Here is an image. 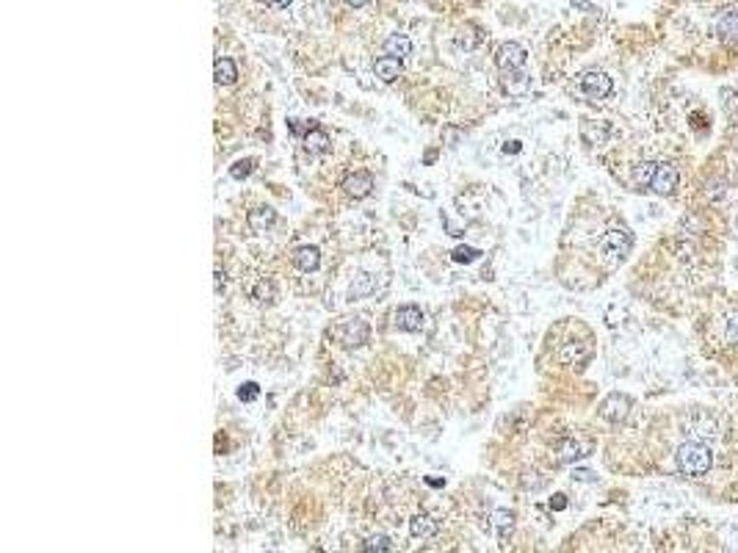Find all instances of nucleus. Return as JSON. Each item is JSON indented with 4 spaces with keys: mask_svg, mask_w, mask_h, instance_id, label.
<instances>
[{
    "mask_svg": "<svg viewBox=\"0 0 738 553\" xmlns=\"http://www.w3.org/2000/svg\"><path fill=\"white\" fill-rule=\"evenodd\" d=\"M716 34L721 42L727 45H738V9H727L719 23H716Z\"/></svg>",
    "mask_w": 738,
    "mask_h": 553,
    "instance_id": "obj_10",
    "label": "nucleus"
},
{
    "mask_svg": "<svg viewBox=\"0 0 738 553\" xmlns=\"http://www.w3.org/2000/svg\"><path fill=\"white\" fill-rule=\"evenodd\" d=\"M655 169H658V163H653V160H644V163H639V166L633 169V180H636V186H642V189H650V182H653V174H655Z\"/></svg>",
    "mask_w": 738,
    "mask_h": 553,
    "instance_id": "obj_20",
    "label": "nucleus"
},
{
    "mask_svg": "<svg viewBox=\"0 0 738 553\" xmlns=\"http://www.w3.org/2000/svg\"><path fill=\"white\" fill-rule=\"evenodd\" d=\"M628 410H631V399H628V396H622V393H611V396H609V399L600 404V415H603L606 421H611V424L625 421Z\"/></svg>",
    "mask_w": 738,
    "mask_h": 553,
    "instance_id": "obj_7",
    "label": "nucleus"
},
{
    "mask_svg": "<svg viewBox=\"0 0 738 553\" xmlns=\"http://www.w3.org/2000/svg\"><path fill=\"white\" fill-rule=\"evenodd\" d=\"M581 94L587 97V100H592V103H598V100H606L611 92H614V83H611V78L606 75V72H584L581 75Z\"/></svg>",
    "mask_w": 738,
    "mask_h": 553,
    "instance_id": "obj_3",
    "label": "nucleus"
},
{
    "mask_svg": "<svg viewBox=\"0 0 738 553\" xmlns=\"http://www.w3.org/2000/svg\"><path fill=\"white\" fill-rule=\"evenodd\" d=\"M550 506L556 509V512H562V509H567V498H565V495H553V498H550Z\"/></svg>",
    "mask_w": 738,
    "mask_h": 553,
    "instance_id": "obj_29",
    "label": "nucleus"
},
{
    "mask_svg": "<svg viewBox=\"0 0 738 553\" xmlns=\"http://www.w3.org/2000/svg\"><path fill=\"white\" fill-rule=\"evenodd\" d=\"M343 189H346V194L354 197V200H365L368 194L374 191V177H371V174H365V171H357V174H351V177L343 182Z\"/></svg>",
    "mask_w": 738,
    "mask_h": 553,
    "instance_id": "obj_8",
    "label": "nucleus"
},
{
    "mask_svg": "<svg viewBox=\"0 0 738 553\" xmlns=\"http://www.w3.org/2000/svg\"><path fill=\"white\" fill-rule=\"evenodd\" d=\"M396 326L404 329V332H421V326H423V313H421V307H415V304H404V307H399V310H396Z\"/></svg>",
    "mask_w": 738,
    "mask_h": 553,
    "instance_id": "obj_9",
    "label": "nucleus"
},
{
    "mask_svg": "<svg viewBox=\"0 0 738 553\" xmlns=\"http://www.w3.org/2000/svg\"><path fill=\"white\" fill-rule=\"evenodd\" d=\"M346 348H354V346H362L368 340V324L362 318H346L340 326H335L332 332Z\"/></svg>",
    "mask_w": 738,
    "mask_h": 553,
    "instance_id": "obj_4",
    "label": "nucleus"
},
{
    "mask_svg": "<svg viewBox=\"0 0 738 553\" xmlns=\"http://www.w3.org/2000/svg\"><path fill=\"white\" fill-rule=\"evenodd\" d=\"M512 523H514V514H512L509 509H498V512H492V528H495L500 536H506V534L512 531Z\"/></svg>",
    "mask_w": 738,
    "mask_h": 553,
    "instance_id": "obj_21",
    "label": "nucleus"
},
{
    "mask_svg": "<svg viewBox=\"0 0 738 553\" xmlns=\"http://www.w3.org/2000/svg\"><path fill=\"white\" fill-rule=\"evenodd\" d=\"M255 299H257V302H274V299H277L274 285H271L268 280H260V282L255 285Z\"/></svg>",
    "mask_w": 738,
    "mask_h": 553,
    "instance_id": "obj_23",
    "label": "nucleus"
},
{
    "mask_svg": "<svg viewBox=\"0 0 738 553\" xmlns=\"http://www.w3.org/2000/svg\"><path fill=\"white\" fill-rule=\"evenodd\" d=\"M633 249V236L628 230H609L600 241V255L609 269H617Z\"/></svg>",
    "mask_w": 738,
    "mask_h": 553,
    "instance_id": "obj_2",
    "label": "nucleus"
},
{
    "mask_svg": "<svg viewBox=\"0 0 738 553\" xmlns=\"http://www.w3.org/2000/svg\"><path fill=\"white\" fill-rule=\"evenodd\" d=\"M589 443H581V440H562L559 443V462H576L581 457L589 454Z\"/></svg>",
    "mask_w": 738,
    "mask_h": 553,
    "instance_id": "obj_13",
    "label": "nucleus"
},
{
    "mask_svg": "<svg viewBox=\"0 0 738 553\" xmlns=\"http://www.w3.org/2000/svg\"><path fill=\"white\" fill-rule=\"evenodd\" d=\"M478 255H481V252H478V249H473V247H456V249L451 252V258H454L456 263H473Z\"/></svg>",
    "mask_w": 738,
    "mask_h": 553,
    "instance_id": "obj_24",
    "label": "nucleus"
},
{
    "mask_svg": "<svg viewBox=\"0 0 738 553\" xmlns=\"http://www.w3.org/2000/svg\"><path fill=\"white\" fill-rule=\"evenodd\" d=\"M313 130V125H302V119H291V133L293 136H307Z\"/></svg>",
    "mask_w": 738,
    "mask_h": 553,
    "instance_id": "obj_28",
    "label": "nucleus"
},
{
    "mask_svg": "<svg viewBox=\"0 0 738 553\" xmlns=\"http://www.w3.org/2000/svg\"><path fill=\"white\" fill-rule=\"evenodd\" d=\"M260 396V388L255 385V382H246V385H241V390H238V399L241 401H255Z\"/></svg>",
    "mask_w": 738,
    "mask_h": 553,
    "instance_id": "obj_26",
    "label": "nucleus"
},
{
    "mask_svg": "<svg viewBox=\"0 0 738 553\" xmlns=\"http://www.w3.org/2000/svg\"><path fill=\"white\" fill-rule=\"evenodd\" d=\"M293 263L302 269V271H315L318 263H321V255L315 247H299L296 255H293Z\"/></svg>",
    "mask_w": 738,
    "mask_h": 553,
    "instance_id": "obj_17",
    "label": "nucleus"
},
{
    "mask_svg": "<svg viewBox=\"0 0 738 553\" xmlns=\"http://www.w3.org/2000/svg\"><path fill=\"white\" fill-rule=\"evenodd\" d=\"M304 149H307L310 155H324V152L332 149V141H329V136H326L324 130L313 127V130L304 136Z\"/></svg>",
    "mask_w": 738,
    "mask_h": 553,
    "instance_id": "obj_14",
    "label": "nucleus"
},
{
    "mask_svg": "<svg viewBox=\"0 0 738 553\" xmlns=\"http://www.w3.org/2000/svg\"><path fill=\"white\" fill-rule=\"evenodd\" d=\"M213 78H216V83L219 86H230V83H235V78H238V70H235V64L230 61V59H216V67H213Z\"/></svg>",
    "mask_w": 738,
    "mask_h": 553,
    "instance_id": "obj_16",
    "label": "nucleus"
},
{
    "mask_svg": "<svg viewBox=\"0 0 738 553\" xmlns=\"http://www.w3.org/2000/svg\"><path fill=\"white\" fill-rule=\"evenodd\" d=\"M503 86H506V92H509V94H525V92H528V86H531V81H528V78H525L520 70H514V72H506Z\"/></svg>",
    "mask_w": 738,
    "mask_h": 553,
    "instance_id": "obj_19",
    "label": "nucleus"
},
{
    "mask_svg": "<svg viewBox=\"0 0 738 553\" xmlns=\"http://www.w3.org/2000/svg\"><path fill=\"white\" fill-rule=\"evenodd\" d=\"M570 3H573L576 9H589V6H592V0H570Z\"/></svg>",
    "mask_w": 738,
    "mask_h": 553,
    "instance_id": "obj_32",
    "label": "nucleus"
},
{
    "mask_svg": "<svg viewBox=\"0 0 738 553\" xmlns=\"http://www.w3.org/2000/svg\"><path fill=\"white\" fill-rule=\"evenodd\" d=\"M727 343H732V346H738V315H732V318H727Z\"/></svg>",
    "mask_w": 738,
    "mask_h": 553,
    "instance_id": "obj_27",
    "label": "nucleus"
},
{
    "mask_svg": "<svg viewBox=\"0 0 738 553\" xmlns=\"http://www.w3.org/2000/svg\"><path fill=\"white\" fill-rule=\"evenodd\" d=\"M374 72H377V78H382L385 83H393V81L401 75V59H396V56H382V59H377Z\"/></svg>",
    "mask_w": 738,
    "mask_h": 553,
    "instance_id": "obj_12",
    "label": "nucleus"
},
{
    "mask_svg": "<svg viewBox=\"0 0 738 553\" xmlns=\"http://www.w3.org/2000/svg\"><path fill=\"white\" fill-rule=\"evenodd\" d=\"M713 465V454L708 446L702 443H683L677 448V468L683 476L688 479H697V476H705Z\"/></svg>",
    "mask_w": 738,
    "mask_h": 553,
    "instance_id": "obj_1",
    "label": "nucleus"
},
{
    "mask_svg": "<svg viewBox=\"0 0 738 553\" xmlns=\"http://www.w3.org/2000/svg\"><path fill=\"white\" fill-rule=\"evenodd\" d=\"M576 479H578V481H592L595 473H592V470H576Z\"/></svg>",
    "mask_w": 738,
    "mask_h": 553,
    "instance_id": "obj_31",
    "label": "nucleus"
},
{
    "mask_svg": "<svg viewBox=\"0 0 738 553\" xmlns=\"http://www.w3.org/2000/svg\"><path fill=\"white\" fill-rule=\"evenodd\" d=\"M677 189V169L672 163H658L655 174H653V182H650V191L661 194V197H669L675 194Z\"/></svg>",
    "mask_w": 738,
    "mask_h": 553,
    "instance_id": "obj_6",
    "label": "nucleus"
},
{
    "mask_svg": "<svg viewBox=\"0 0 738 553\" xmlns=\"http://www.w3.org/2000/svg\"><path fill=\"white\" fill-rule=\"evenodd\" d=\"M365 550L368 553H388V550H393V542H390V536L377 534V536H371L365 542Z\"/></svg>",
    "mask_w": 738,
    "mask_h": 553,
    "instance_id": "obj_22",
    "label": "nucleus"
},
{
    "mask_svg": "<svg viewBox=\"0 0 738 553\" xmlns=\"http://www.w3.org/2000/svg\"><path fill=\"white\" fill-rule=\"evenodd\" d=\"M426 484H429V487H443L445 481H443V479H434V476H429V479H426Z\"/></svg>",
    "mask_w": 738,
    "mask_h": 553,
    "instance_id": "obj_34",
    "label": "nucleus"
},
{
    "mask_svg": "<svg viewBox=\"0 0 738 553\" xmlns=\"http://www.w3.org/2000/svg\"><path fill=\"white\" fill-rule=\"evenodd\" d=\"M274 222H277V213H274L271 208H255V211H249V216H246V225H249V230H255V233L268 230Z\"/></svg>",
    "mask_w": 738,
    "mask_h": 553,
    "instance_id": "obj_15",
    "label": "nucleus"
},
{
    "mask_svg": "<svg viewBox=\"0 0 738 553\" xmlns=\"http://www.w3.org/2000/svg\"><path fill=\"white\" fill-rule=\"evenodd\" d=\"M266 6H271V9H288V3L291 0H263Z\"/></svg>",
    "mask_w": 738,
    "mask_h": 553,
    "instance_id": "obj_30",
    "label": "nucleus"
},
{
    "mask_svg": "<svg viewBox=\"0 0 738 553\" xmlns=\"http://www.w3.org/2000/svg\"><path fill=\"white\" fill-rule=\"evenodd\" d=\"M224 285V271H216V291H222Z\"/></svg>",
    "mask_w": 738,
    "mask_h": 553,
    "instance_id": "obj_35",
    "label": "nucleus"
},
{
    "mask_svg": "<svg viewBox=\"0 0 738 553\" xmlns=\"http://www.w3.org/2000/svg\"><path fill=\"white\" fill-rule=\"evenodd\" d=\"M346 3H348V6H354V9H362V6L371 3V0H346Z\"/></svg>",
    "mask_w": 738,
    "mask_h": 553,
    "instance_id": "obj_33",
    "label": "nucleus"
},
{
    "mask_svg": "<svg viewBox=\"0 0 738 553\" xmlns=\"http://www.w3.org/2000/svg\"><path fill=\"white\" fill-rule=\"evenodd\" d=\"M525 48L523 45H517V42H506V45H500L498 48V53H495V64L503 70V72H514V70H523V64H525Z\"/></svg>",
    "mask_w": 738,
    "mask_h": 553,
    "instance_id": "obj_5",
    "label": "nucleus"
},
{
    "mask_svg": "<svg viewBox=\"0 0 738 553\" xmlns=\"http://www.w3.org/2000/svg\"><path fill=\"white\" fill-rule=\"evenodd\" d=\"M437 531H440V523L434 520V517H429V514H415L412 520H410V534L415 536V539H432V536H437Z\"/></svg>",
    "mask_w": 738,
    "mask_h": 553,
    "instance_id": "obj_11",
    "label": "nucleus"
},
{
    "mask_svg": "<svg viewBox=\"0 0 738 553\" xmlns=\"http://www.w3.org/2000/svg\"><path fill=\"white\" fill-rule=\"evenodd\" d=\"M252 169H255V160H252V158H246V160H238V163H233L230 174H233L235 180H244V177H249V174H252Z\"/></svg>",
    "mask_w": 738,
    "mask_h": 553,
    "instance_id": "obj_25",
    "label": "nucleus"
},
{
    "mask_svg": "<svg viewBox=\"0 0 738 553\" xmlns=\"http://www.w3.org/2000/svg\"><path fill=\"white\" fill-rule=\"evenodd\" d=\"M385 50H388V56H396V59H407L410 53H412V42L407 39V36H401V34H393L388 42H385Z\"/></svg>",
    "mask_w": 738,
    "mask_h": 553,
    "instance_id": "obj_18",
    "label": "nucleus"
}]
</instances>
